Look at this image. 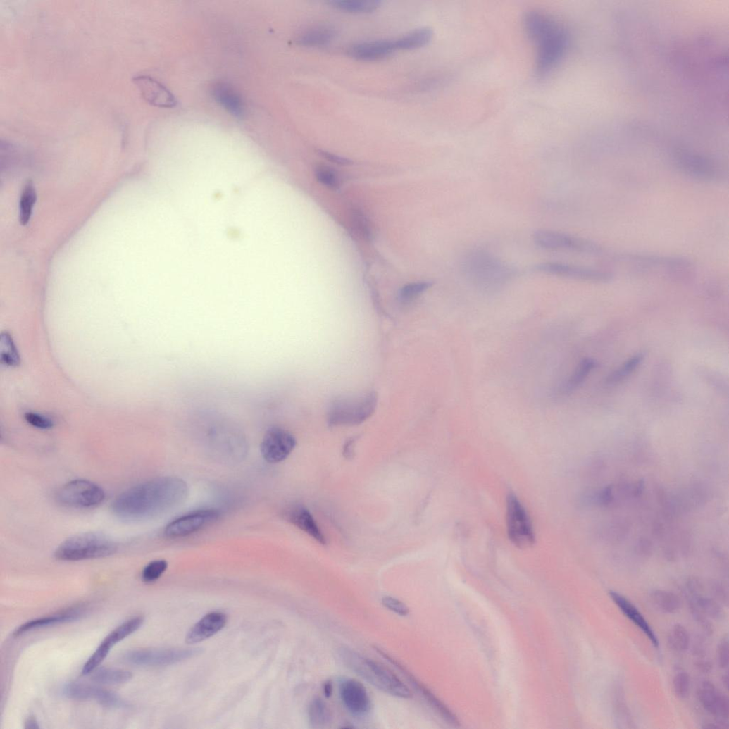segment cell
I'll use <instances>...</instances> for the list:
<instances>
[{
  "label": "cell",
  "instance_id": "603a6c76",
  "mask_svg": "<svg viewBox=\"0 0 729 729\" xmlns=\"http://www.w3.org/2000/svg\"><path fill=\"white\" fill-rule=\"evenodd\" d=\"M227 621L226 615L220 612L206 615L188 632L186 642L194 644L210 638L222 630L225 627Z\"/></svg>",
  "mask_w": 729,
  "mask_h": 729
},
{
  "label": "cell",
  "instance_id": "52a82bcc",
  "mask_svg": "<svg viewBox=\"0 0 729 729\" xmlns=\"http://www.w3.org/2000/svg\"><path fill=\"white\" fill-rule=\"evenodd\" d=\"M105 498V492L101 487L86 480L71 481L60 488L56 494L59 504L83 509L97 507Z\"/></svg>",
  "mask_w": 729,
  "mask_h": 729
},
{
  "label": "cell",
  "instance_id": "681fc988",
  "mask_svg": "<svg viewBox=\"0 0 729 729\" xmlns=\"http://www.w3.org/2000/svg\"><path fill=\"white\" fill-rule=\"evenodd\" d=\"M318 154L323 158L327 159L329 161L333 162L335 163H337V164H339V165H349V164L351 163V161L350 160L347 159V158H343V157H341V156H337V155H335L333 154H330V153H328V152H326V151H320L318 152Z\"/></svg>",
  "mask_w": 729,
  "mask_h": 729
},
{
  "label": "cell",
  "instance_id": "60d3db41",
  "mask_svg": "<svg viewBox=\"0 0 729 729\" xmlns=\"http://www.w3.org/2000/svg\"><path fill=\"white\" fill-rule=\"evenodd\" d=\"M431 286L432 283L428 282L408 285L401 291V300L404 303L410 302L428 290Z\"/></svg>",
  "mask_w": 729,
  "mask_h": 729
},
{
  "label": "cell",
  "instance_id": "d6986e66",
  "mask_svg": "<svg viewBox=\"0 0 729 729\" xmlns=\"http://www.w3.org/2000/svg\"><path fill=\"white\" fill-rule=\"evenodd\" d=\"M132 81L150 104L161 108H173L177 104L175 96L157 80L148 76H137Z\"/></svg>",
  "mask_w": 729,
  "mask_h": 729
},
{
  "label": "cell",
  "instance_id": "74e56055",
  "mask_svg": "<svg viewBox=\"0 0 729 729\" xmlns=\"http://www.w3.org/2000/svg\"><path fill=\"white\" fill-rule=\"evenodd\" d=\"M2 363L9 366H18L20 363V358L16 347L8 333L2 335Z\"/></svg>",
  "mask_w": 729,
  "mask_h": 729
},
{
  "label": "cell",
  "instance_id": "816d5d0a",
  "mask_svg": "<svg viewBox=\"0 0 729 729\" xmlns=\"http://www.w3.org/2000/svg\"><path fill=\"white\" fill-rule=\"evenodd\" d=\"M354 440H349V442H347L346 445L344 446V456L347 459H351V458L354 457Z\"/></svg>",
  "mask_w": 729,
  "mask_h": 729
},
{
  "label": "cell",
  "instance_id": "d590c367",
  "mask_svg": "<svg viewBox=\"0 0 729 729\" xmlns=\"http://www.w3.org/2000/svg\"><path fill=\"white\" fill-rule=\"evenodd\" d=\"M596 366H597V363H596L593 359H585L582 360L572 376L568 380V382L563 387V391L567 393L576 389L583 382L590 373L594 369Z\"/></svg>",
  "mask_w": 729,
  "mask_h": 729
},
{
  "label": "cell",
  "instance_id": "ffe728a7",
  "mask_svg": "<svg viewBox=\"0 0 729 729\" xmlns=\"http://www.w3.org/2000/svg\"><path fill=\"white\" fill-rule=\"evenodd\" d=\"M287 521L299 528L321 545H326L327 540L309 510L301 504H293L284 511Z\"/></svg>",
  "mask_w": 729,
  "mask_h": 729
},
{
  "label": "cell",
  "instance_id": "f6af8a7d",
  "mask_svg": "<svg viewBox=\"0 0 729 729\" xmlns=\"http://www.w3.org/2000/svg\"><path fill=\"white\" fill-rule=\"evenodd\" d=\"M25 419L32 427L41 430H49L54 425L51 419L37 413H27L25 415Z\"/></svg>",
  "mask_w": 729,
  "mask_h": 729
},
{
  "label": "cell",
  "instance_id": "9a60e30c",
  "mask_svg": "<svg viewBox=\"0 0 729 729\" xmlns=\"http://www.w3.org/2000/svg\"><path fill=\"white\" fill-rule=\"evenodd\" d=\"M339 691L344 706L351 714L362 717L370 712L371 700L362 683L354 679L345 680L341 683Z\"/></svg>",
  "mask_w": 729,
  "mask_h": 729
},
{
  "label": "cell",
  "instance_id": "f5cc1de1",
  "mask_svg": "<svg viewBox=\"0 0 729 729\" xmlns=\"http://www.w3.org/2000/svg\"><path fill=\"white\" fill-rule=\"evenodd\" d=\"M324 695L326 698H330L333 694L334 686L331 681H326L323 687Z\"/></svg>",
  "mask_w": 729,
  "mask_h": 729
},
{
  "label": "cell",
  "instance_id": "44dd1931",
  "mask_svg": "<svg viewBox=\"0 0 729 729\" xmlns=\"http://www.w3.org/2000/svg\"><path fill=\"white\" fill-rule=\"evenodd\" d=\"M609 595L623 615L646 635L655 648H658L659 642L656 633L635 606L618 592L611 590Z\"/></svg>",
  "mask_w": 729,
  "mask_h": 729
},
{
  "label": "cell",
  "instance_id": "7bdbcfd3",
  "mask_svg": "<svg viewBox=\"0 0 729 729\" xmlns=\"http://www.w3.org/2000/svg\"><path fill=\"white\" fill-rule=\"evenodd\" d=\"M381 603L385 609L397 616L406 617L411 613L410 609L406 604L399 599L392 597V596H384Z\"/></svg>",
  "mask_w": 729,
  "mask_h": 729
},
{
  "label": "cell",
  "instance_id": "7c38bea8",
  "mask_svg": "<svg viewBox=\"0 0 729 729\" xmlns=\"http://www.w3.org/2000/svg\"><path fill=\"white\" fill-rule=\"evenodd\" d=\"M220 516L221 511L217 509L197 511L170 522L166 527L164 535L169 539L186 537L216 522Z\"/></svg>",
  "mask_w": 729,
  "mask_h": 729
},
{
  "label": "cell",
  "instance_id": "8fae6325",
  "mask_svg": "<svg viewBox=\"0 0 729 729\" xmlns=\"http://www.w3.org/2000/svg\"><path fill=\"white\" fill-rule=\"evenodd\" d=\"M535 270L549 275L591 282H609L614 278L611 273L603 270L561 262H544L537 265Z\"/></svg>",
  "mask_w": 729,
  "mask_h": 729
},
{
  "label": "cell",
  "instance_id": "7dc6e473",
  "mask_svg": "<svg viewBox=\"0 0 729 729\" xmlns=\"http://www.w3.org/2000/svg\"><path fill=\"white\" fill-rule=\"evenodd\" d=\"M711 597L720 604L728 606V595L725 588L718 582H713L710 585Z\"/></svg>",
  "mask_w": 729,
  "mask_h": 729
},
{
  "label": "cell",
  "instance_id": "836d02e7",
  "mask_svg": "<svg viewBox=\"0 0 729 729\" xmlns=\"http://www.w3.org/2000/svg\"><path fill=\"white\" fill-rule=\"evenodd\" d=\"M308 718L311 726L313 728H323L329 723L330 712L322 699L316 697L311 702L308 709Z\"/></svg>",
  "mask_w": 729,
  "mask_h": 729
},
{
  "label": "cell",
  "instance_id": "bcb514c9",
  "mask_svg": "<svg viewBox=\"0 0 729 729\" xmlns=\"http://www.w3.org/2000/svg\"><path fill=\"white\" fill-rule=\"evenodd\" d=\"M717 661L721 669H726L729 662V647L728 639L724 636L720 641L717 648Z\"/></svg>",
  "mask_w": 729,
  "mask_h": 729
},
{
  "label": "cell",
  "instance_id": "e575fe53",
  "mask_svg": "<svg viewBox=\"0 0 729 729\" xmlns=\"http://www.w3.org/2000/svg\"><path fill=\"white\" fill-rule=\"evenodd\" d=\"M37 198L33 184L28 182L23 192L20 203V221L22 225L25 226L30 222Z\"/></svg>",
  "mask_w": 729,
  "mask_h": 729
},
{
  "label": "cell",
  "instance_id": "d4e9b609",
  "mask_svg": "<svg viewBox=\"0 0 729 729\" xmlns=\"http://www.w3.org/2000/svg\"><path fill=\"white\" fill-rule=\"evenodd\" d=\"M216 101L224 108L236 117H242L244 113V106L239 94L230 87L219 84L213 91Z\"/></svg>",
  "mask_w": 729,
  "mask_h": 729
},
{
  "label": "cell",
  "instance_id": "5bb4252c",
  "mask_svg": "<svg viewBox=\"0 0 729 729\" xmlns=\"http://www.w3.org/2000/svg\"><path fill=\"white\" fill-rule=\"evenodd\" d=\"M61 694L76 700H94L101 705L112 709H127L129 704L117 694L105 689L87 684L71 683L61 690Z\"/></svg>",
  "mask_w": 729,
  "mask_h": 729
},
{
  "label": "cell",
  "instance_id": "ab89813d",
  "mask_svg": "<svg viewBox=\"0 0 729 729\" xmlns=\"http://www.w3.org/2000/svg\"><path fill=\"white\" fill-rule=\"evenodd\" d=\"M165 560H156L149 563L143 570L142 578L145 582H153L158 580L168 568Z\"/></svg>",
  "mask_w": 729,
  "mask_h": 729
},
{
  "label": "cell",
  "instance_id": "2e32d148",
  "mask_svg": "<svg viewBox=\"0 0 729 729\" xmlns=\"http://www.w3.org/2000/svg\"><path fill=\"white\" fill-rule=\"evenodd\" d=\"M699 700L702 707L713 715L723 728H728L729 702L728 697L718 692L709 681L703 682L698 690Z\"/></svg>",
  "mask_w": 729,
  "mask_h": 729
},
{
  "label": "cell",
  "instance_id": "4316f807",
  "mask_svg": "<svg viewBox=\"0 0 729 729\" xmlns=\"http://www.w3.org/2000/svg\"><path fill=\"white\" fill-rule=\"evenodd\" d=\"M144 623V618L139 616L132 618L110 633L100 644L99 647L110 653L112 647L132 633L139 630Z\"/></svg>",
  "mask_w": 729,
  "mask_h": 729
},
{
  "label": "cell",
  "instance_id": "f35d334b",
  "mask_svg": "<svg viewBox=\"0 0 729 729\" xmlns=\"http://www.w3.org/2000/svg\"><path fill=\"white\" fill-rule=\"evenodd\" d=\"M644 356L639 354L631 357L608 378L609 383H617L630 375L641 364Z\"/></svg>",
  "mask_w": 729,
  "mask_h": 729
},
{
  "label": "cell",
  "instance_id": "484cf974",
  "mask_svg": "<svg viewBox=\"0 0 729 729\" xmlns=\"http://www.w3.org/2000/svg\"><path fill=\"white\" fill-rule=\"evenodd\" d=\"M686 599L687 604L694 605L708 618L720 621L725 617L721 604L712 597L704 595L702 592L694 594L686 592Z\"/></svg>",
  "mask_w": 729,
  "mask_h": 729
},
{
  "label": "cell",
  "instance_id": "9c48e42d",
  "mask_svg": "<svg viewBox=\"0 0 729 729\" xmlns=\"http://www.w3.org/2000/svg\"><path fill=\"white\" fill-rule=\"evenodd\" d=\"M202 652L201 649H137L125 652L123 661L141 667H164L179 663Z\"/></svg>",
  "mask_w": 729,
  "mask_h": 729
},
{
  "label": "cell",
  "instance_id": "6da1fadb",
  "mask_svg": "<svg viewBox=\"0 0 729 729\" xmlns=\"http://www.w3.org/2000/svg\"><path fill=\"white\" fill-rule=\"evenodd\" d=\"M188 487L180 478L165 477L132 487L118 495L112 511L125 521H140L161 515L186 499Z\"/></svg>",
  "mask_w": 729,
  "mask_h": 729
},
{
  "label": "cell",
  "instance_id": "4dcf8cb0",
  "mask_svg": "<svg viewBox=\"0 0 729 729\" xmlns=\"http://www.w3.org/2000/svg\"><path fill=\"white\" fill-rule=\"evenodd\" d=\"M378 0H331L329 5L333 8L351 13H370L377 11L381 6Z\"/></svg>",
  "mask_w": 729,
  "mask_h": 729
},
{
  "label": "cell",
  "instance_id": "f546056e",
  "mask_svg": "<svg viewBox=\"0 0 729 729\" xmlns=\"http://www.w3.org/2000/svg\"><path fill=\"white\" fill-rule=\"evenodd\" d=\"M433 37L430 27H421L394 40L397 50H413L428 44Z\"/></svg>",
  "mask_w": 729,
  "mask_h": 729
},
{
  "label": "cell",
  "instance_id": "3957f363",
  "mask_svg": "<svg viewBox=\"0 0 729 729\" xmlns=\"http://www.w3.org/2000/svg\"><path fill=\"white\" fill-rule=\"evenodd\" d=\"M461 270L467 280L484 291L501 288L515 274L509 264L482 249L467 252L461 259Z\"/></svg>",
  "mask_w": 729,
  "mask_h": 729
},
{
  "label": "cell",
  "instance_id": "cb8c5ba5",
  "mask_svg": "<svg viewBox=\"0 0 729 729\" xmlns=\"http://www.w3.org/2000/svg\"><path fill=\"white\" fill-rule=\"evenodd\" d=\"M396 50L394 40H376L354 44L347 49V54L359 60L373 61L387 56Z\"/></svg>",
  "mask_w": 729,
  "mask_h": 729
},
{
  "label": "cell",
  "instance_id": "ee69618b",
  "mask_svg": "<svg viewBox=\"0 0 729 729\" xmlns=\"http://www.w3.org/2000/svg\"><path fill=\"white\" fill-rule=\"evenodd\" d=\"M317 180L323 185L331 189H336L339 185L336 173L327 168L320 167L316 170Z\"/></svg>",
  "mask_w": 729,
  "mask_h": 729
},
{
  "label": "cell",
  "instance_id": "7402d4cb",
  "mask_svg": "<svg viewBox=\"0 0 729 729\" xmlns=\"http://www.w3.org/2000/svg\"><path fill=\"white\" fill-rule=\"evenodd\" d=\"M87 613V609L84 607H77L71 609L57 615L32 620L26 622L17 628L13 633V636L19 637L27 632L42 628L75 622L83 618Z\"/></svg>",
  "mask_w": 729,
  "mask_h": 729
},
{
  "label": "cell",
  "instance_id": "1f68e13d",
  "mask_svg": "<svg viewBox=\"0 0 729 729\" xmlns=\"http://www.w3.org/2000/svg\"><path fill=\"white\" fill-rule=\"evenodd\" d=\"M613 712L615 714L616 722L618 725V728H635V723L631 711L626 703L623 690L620 687L616 688L614 694Z\"/></svg>",
  "mask_w": 729,
  "mask_h": 729
},
{
  "label": "cell",
  "instance_id": "7a4b0ae2",
  "mask_svg": "<svg viewBox=\"0 0 729 729\" xmlns=\"http://www.w3.org/2000/svg\"><path fill=\"white\" fill-rule=\"evenodd\" d=\"M523 27L528 38L537 47L536 74L540 79L548 77L564 59L570 45L566 29L552 15L532 11L523 18Z\"/></svg>",
  "mask_w": 729,
  "mask_h": 729
},
{
  "label": "cell",
  "instance_id": "4fadbf2b",
  "mask_svg": "<svg viewBox=\"0 0 729 729\" xmlns=\"http://www.w3.org/2000/svg\"><path fill=\"white\" fill-rule=\"evenodd\" d=\"M297 440L289 431L272 427L265 433L261 443L262 456L269 463H277L285 460L294 451Z\"/></svg>",
  "mask_w": 729,
  "mask_h": 729
},
{
  "label": "cell",
  "instance_id": "277c9868",
  "mask_svg": "<svg viewBox=\"0 0 729 729\" xmlns=\"http://www.w3.org/2000/svg\"><path fill=\"white\" fill-rule=\"evenodd\" d=\"M339 654L343 663L379 690L401 699L413 698L410 688L391 671L353 649L342 647Z\"/></svg>",
  "mask_w": 729,
  "mask_h": 729
},
{
  "label": "cell",
  "instance_id": "f907efd6",
  "mask_svg": "<svg viewBox=\"0 0 729 729\" xmlns=\"http://www.w3.org/2000/svg\"><path fill=\"white\" fill-rule=\"evenodd\" d=\"M354 219L356 220V225L358 229L361 231V232L363 234L364 237H368L370 236V230L368 225L366 223L365 218L363 216L359 215L358 213L355 216Z\"/></svg>",
  "mask_w": 729,
  "mask_h": 729
},
{
  "label": "cell",
  "instance_id": "83f0119b",
  "mask_svg": "<svg viewBox=\"0 0 729 729\" xmlns=\"http://www.w3.org/2000/svg\"><path fill=\"white\" fill-rule=\"evenodd\" d=\"M335 28L330 26H321L309 30L297 39V43L304 46H320L326 45L335 39Z\"/></svg>",
  "mask_w": 729,
  "mask_h": 729
},
{
  "label": "cell",
  "instance_id": "5b68a950",
  "mask_svg": "<svg viewBox=\"0 0 729 729\" xmlns=\"http://www.w3.org/2000/svg\"><path fill=\"white\" fill-rule=\"evenodd\" d=\"M117 550V544L106 535L87 532L64 541L56 549L54 556L59 561H80L108 557Z\"/></svg>",
  "mask_w": 729,
  "mask_h": 729
},
{
  "label": "cell",
  "instance_id": "c3c4849f",
  "mask_svg": "<svg viewBox=\"0 0 729 729\" xmlns=\"http://www.w3.org/2000/svg\"><path fill=\"white\" fill-rule=\"evenodd\" d=\"M695 666L702 673H709L713 668L711 661L706 656L697 657L695 661Z\"/></svg>",
  "mask_w": 729,
  "mask_h": 729
},
{
  "label": "cell",
  "instance_id": "db71d44e",
  "mask_svg": "<svg viewBox=\"0 0 729 729\" xmlns=\"http://www.w3.org/2000/svg\"><path fill=\"white\" fill-rule=\"evenodd\" d=\"M25 728L37 729L39 728V723L35 717H30L25 721Z\"/></svg>",
  "mask_w": 729,
  "mask_h": 729
},
{
  "label": "cell",
  "instance_id": "b9f144b4",
  "mask_svg": "<svg viewBox=\"0 0 729 729\" xmlns=\"http://www.w3.org/2000/svg\"><path fill=\"white\" fill-rule=\"evenodd\" d=\"M690 678L685 672L678 673L673 679V689L675 695L680 699H685L690 691Z\"/></svg>",
  "mask_w": 729,
  "mask_h": 729
},
{
  "label": "cell",
  "instance_id": "d6a6232c",
  "mask_svg": "<svg viewBox=\"0 0 729 729\" xmlns=\"http://www.w3.org/2000/svg\"><path fill=\"white\" fill-rule=\"evenodd\" d=\"M92 673V680L101 685H121L127 683L132 678V674L129 671L113 668L96 669Z\"/></svg>",
  "mask_w": 729,
  "mask_h": 729
},
{
  "label": "cell",
  "instance_id": "ba28073f",
  "mask_svg": "<svg viewBox=\"0 0 729 729\" xmlns=\"http://www.w3.org/2000/svg\"><path fill=\"white\" fill-rule=\"evenodd\" d=\"M535 243L540 248L553 251H569L587 255H600L603 247L588 239L550 230L534 233Z\"/></svg>",
  "mask_w": 729,
  "mask_h": 729
},
{
  "label": "cell",
  "instance_id": "f1b7e54d",
  "mask_svg": "<svg viewBox=\"0 0 729 729\" xmlns=\"http://www.w3.org/2000/svg\"><path fill=\"white\" fill-rule=\"evenodd\" d=\"M650 600L659 611L666 614H675L680 610L682 606V602L678 596L668 590H653L650 593Z\"/></svg>",
  "mask_w": 729,
  "mask_h": 729
},
{
  "label": "cell",
  "instance_id": "8d00e7d4",
  "mask_svg": "<svg viewBox=\"0 0 729 729\" xmlns=\"http://www.w3.org/2000/svg\"><path fill=\"white\" fill-rule=\"evenodd\" d=\"M690 637L687 630L680 624L675 625L668 635L670 647L678 652H684L689 648Z\"/></svg>",
  "mask_w": 729,
  "mask_h": 729
},
{
  "label": "cell",
  "instance_id": "e0dca14e",
  "mask_svg": "<svg viewBox=\"0 0 729 729\" xmlns=\"http://www.w3.org/2000/svg\"><path fill=\"white\" fill-rule=\"evenodd\" d=\"M678 165L685 173L695 179L714 182L724 178L723 170L707 158L683 154L678 159Z\"/></svg>",
  "mask_w": 729,
  "mask_h": 729
},
{
  "label": "cell",
  "instance_id": "8992f818",
  "mask_svg": "<svg viewBox=\"0 0 729 729\" xmlns=\"http://www.w3.org/2000/svg\"><path fill=\"white\" fill-rule=\"evenodd\" d=\"M506 528L511 542L520 549L534 546L536 542L535 528L525 508L513 493L506 498Z\"/></svg>",
  "mask_w": 729,
  "mask_h": 729
},
{
  "label": "cell",
  "instance_id": "ac0fdd59",
  "mask_svg": "<svg viewBox=\"0 0 729 729\" xmlns=\"http://www.w3.org/2000/svg\"><path fill=\"white\" fill-rule=\"evenodd\" d=\"M375 650L385 659L390 663L394 666L397 670L406 678L411 685L417 691L429 704V705L443 718L448 722L454 723L456 722L452 714L447 707L433 694L428 689L421 684L415 677L402 666L399 661L394 659L382 649L375 646Z\"/></svg>",
  "mask_w": 729,
  "mask_h": 729
},
{
  "label": "cell",
  "instance_id": "11a10c76",
  "mask_svg": "<svg viewBox=\"0 0 729 729\" xmlns=\"http://www.w3.org/2000/svg\"><path fill=\"white\" fill-rule=\"evenodd\" d=\"M722 684H723V687L726 690H728V675L727 674L724 675L722 677Z\"/></svg>",
  "mask_w": 729,
  "mask_h": 729
},
{
  "label": "cell",
  "instance_id": "30bf717a",
  "mask_svg": "<svg viewBox=\"0 0 729 729\" xmlns=\"http://www.w3.org/2000/svg\"><path fill=\"white\" fill-rule=\"evenodd\" d=\"M376 406L375 394H369L361 399H344L336 401L328 416L330 425H354L367 420Z\"/></svg>",
  "mask_w": 729,
  "mask_h": 729
}]
</instances>
